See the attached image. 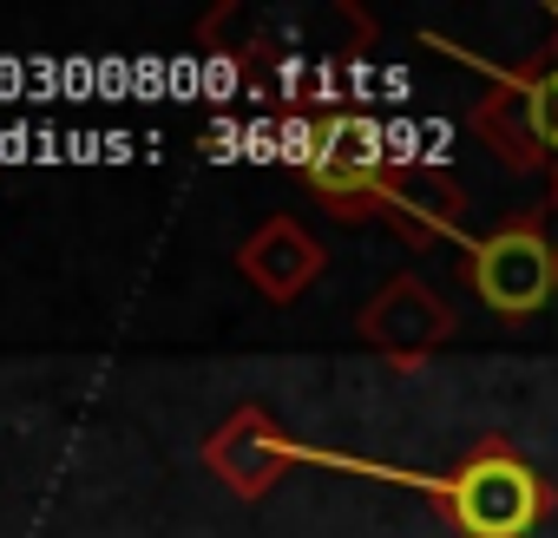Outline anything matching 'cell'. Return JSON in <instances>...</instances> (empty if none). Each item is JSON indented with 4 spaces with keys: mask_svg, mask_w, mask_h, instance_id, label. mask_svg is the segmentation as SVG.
I'll return each instance as SVG.
<instances>
[{
    "mask_svg": "<svg viewBox=\"0 0 558 538\" xmlns=\"http://www.w3.org/2000/svg\"><path fill=\"white\" fill-rule=\"evenodd\" d=\"M414 486H427L447 505V518L460 525V538H532L538 518H545V479L506 440H486L466 466L421 473Z\"/></svg>",
    "mask_w": 558,
    "mask_h": 538,
    "instance_id": "cell-1",
    "label": "cell"
},
{
    "mask_svg": "<svg viewBox=\"0 0 558 538\" xmlns=\"http://www.w3.org/2000/svg\"><path fill=\"white\" fill-rule=\"evenodd\" d=\"M466 290L480 296V309H493L506 322L538 316L558 290V256L538 236V223H506V230L480 236L466 249Z\"/></svg>",
    "mask_w": 558,
    "mask_h": 538,
    "instance_id": "cell-2",
    "label": "cell"
},
{
    "mask_svg": "<svg viewBox=\"0 0 558 538\" xmlns=\"http://www.w3.org/2000/svg\"><path fill=\"white\" fill-rule=\"evenodd\" d=\"M303 178H310V191H316L323 204H336V217H342V223L375 217V197H381V184L395 178L381 125H375V119H355V112L323 119L316 158H310V171H303Z\"/></svg>",
    "mask_w": 558,
    "mask_h": 538,
    "instance_id": "cell-3",
    "label": "cell"
},
{
    "mask_svg": "<svg viewBox=\"0 0 558 538\" xmlns=\"http://www.w3.org/2000/svg\"><path fill=\"white\" fill-rule=\"evenodd\" d=\"M296 460H303V453H296V440L283 433V420H276L269 407H256V401H250V407H230V414L204 433V466H210L217 486L236 492L243 505L269 499Z\"/></svg>",
    "mask_w": 558,
    "mask_h": 538,
    "instance_id": "cell-4",
    "label": "cell"
},
{
    "mask_svg": "<svg viewBox=\"0 0 558 538\" xmlns=\"http://www.w3.org/2000/svg\"><path fill=\"white\" fill-rule=\"evenodd\" d=\"M453 303L440 296V290H427L414 269H401V277H388L368 303H362V316H355V335L375 349V355H388V362H421V355H434V349H447L453 342Z\"/></svg>",
    "mask_w": 558,
    "mask_h": 538,
    "instance_id": "cell-5",
    "label": "cell"
},
{
    "mask_svg": "<svg viewBox=\"0 0 558 538\" xmlns=\"http://www.w3.org/2000/svg\"><path fill=\"white\" fill-rule=\"evenodd\" d=\"M323 269H329V249L296 223V217H263L243 243H236V277L263 296V303H296L303 290L323 283Z\"/></svg>",
    "mask_w": 558,
    "mask_h": 538,
    "instance_id": "cell-6",
    "label": "cell"
},
{
    "mask_svg": "<svg viewBox=\"0 0 558 538\" xmlns=\"http://www.w3.org/2000/svg\"><path fill=\"white\" fill-rule=\"evenodd\" d=\"M460 210H466V197H460L447 178H421V171H395V178L381 184V197H375V217L395 223L408 243H440V236H453V230H460Z\"/></svg>",
    "mask_w": 558,
    "mask_h": 538,
    "instance_id": "cell-7",
    "label": "cell"
},
{
    "mask_svg": "<svg viewBox=\"0 0 558 538\" xmlns=\"http://www.w3.org/2000/svg\"><path fill=\"white\" fill-rule=\"evenodd\" d=\"M473 132L512 164V171H545L532 145V112H525V73H493V93L473 106Z\"/></svg>",
    "mask_w": 558,
    "mask_h": 538,
    "instance_id": "cell-8",
    "label": "cell"
},
{
    "mask_svg": "<svg viewBox=\"0 0 558 538\" xmlns=\"http://www.w3.org/2000/svg\"><path fill=\"white\" fill-rule=\"evenodd\" d=\"M525 112H532V145H538V164H545V171H551V184H558V66L525 73Z\"/></svg>",
    "mask_w": 558,
    "mask_h": 538,
    "instance_id": "cell-9",
    "label": "cell"
},
{
    "mask_svg": "<svg viewBox=\"0 0 558 538\" xmlns=\"http://www.w3.org/2000/svg\"><path fill=\"white\" fill-rule=\"evenodd\" d=\"M538 236H545L551 256H558V184H551V204H545V217H538Z\"/></svg>",
    "mask_w": 558,
    "mask_h": 538,
    "instance_id": "cell-10",
    "label": "cell"
}]
</instances>
